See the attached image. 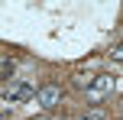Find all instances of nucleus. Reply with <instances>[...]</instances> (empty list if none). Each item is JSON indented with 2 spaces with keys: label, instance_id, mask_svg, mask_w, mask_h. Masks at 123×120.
Masks as SVG:
<instances>
[{
  "label": "nucleus",
  "instance_id": "obj_8",
  "mask_svg": "<svg viewBox=\"0 0 123 120\" xmlns=\"http://www.w3.org/2000/svg\"><path fill=\"white\" fill-rule=\"evenodd\" d=\"M32 120H52V117H32Z\"/></svg>",
  "mask_w": 123,
  "mask_h": 120
},
{
  "label": "nucleus",
  "instance_id": "obj_3",
  "mask_svg": "<svg viewBox=\"0 0 123 120\" xmlns=\"http://www.w3.org/2000/svg\"><path fill=\"white\" fill-rule=\"evenodd\" d=\"M36 97H39V104H42L45 110H55L62 104V88L58 84H42V88L36 91Z\"/></svg>",
  "mask_w": 123,
  "mask_h": 120
},
{
  "label": "nucleus",
  "instance_id": "obj_1",
  "mask_svg": "<svg viewBox=\"0 0 123 120\" xmlns=\"http://www.w3.org/2000/svg\"><path fill=\"white\" fill-rule=\"evenodd\" d=\"M117 88H120L117 78H110V75H94L91 88H87V101H91V104H100L107 94H113Z\"/></svg>",
  "mask_w": 123,
  "mask_h": 120
},
{
  "label": "nucleus",
  "instance_id": "obj_4",
  "mask_svg": "<svg viewBox=\"0 0 123 120\" xmlns=\"http://www.w3.org/2000/svg\"><path fill=\"white\" fill-rule=\"evenodd\" d=\"M91 81H94L91 71H74V75H71V84H74V88H81V91L91 88Z\"/></svg>",
  "mask_w": 123,
  "mask_h": 120
},
{
  "label": "nucleus",
  "instance_id": "obj_7",
  "mask_svg": "<svg viewBox=\"0 0 123 120\" xmlns=\"http://www.w3.org/2000/svg\"><path fill=\"white\" fill-rule=\"evenodd\" d=\"M110 58H113V65H120V58H123V45H120V42L113 45V52H110Z\"/></svg>",
  "mask_w": 123,
  "mask_h": 120
},
{
  "label": "nucleus",
  "instance_id": "obj_5",
  "mask_svg": "<svg viewBox=\"0 0 123 120\" xmlns=\"http://www.w3.org/2000/svg\"><path fill=\"white\" fill-rule=\"evenodd\" d=\"M0 78H6V81L13 78V62H10V58H3V62H0Z\"/></svg>",
  "mask_w": 123,
  "mask_h": 120
},
{
  "label": "nucleus",
  "instance_id": "obj_6",
  "mask_svg": "<svg viewBox=\"0 0 123 120\" xmlns=\"http://www.w3.org/2000/svg\"><path fill=\"white\" fill-rule=\"evenodd\" d=\"M81 120H107V114H104V110H87Z\"/></svg>",
  "mask_w": 123,
  "mask_h": 120
},
{
  "label": "nucleus",
  "instance_id": "obj_2",
  "mask_svg": "<svg viewBox=\"0 0 123 120\" xmlns=\"http://www.w3.org/2000/svg\"><path fill=\"white\" fill-rule=\"evenodd\" d=\"M3 97L6 101H32V97H36V88L26 84V81H10L6 91H3Z\"/></svg>",
  "mask_w": 123,
  "mask_h": 120
}]
</instances>
